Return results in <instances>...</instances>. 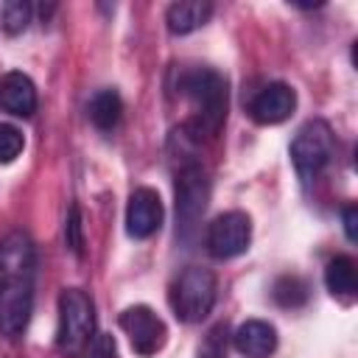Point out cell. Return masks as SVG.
<instances>
[{
  "mask_svg": "<svg viewBox=\"0 0 358 358\" xmlns=\"http://www.w3.org/2000/svg\"><path fill=\"white\" fill-rule=\"evenodd\" d=\"M36 246L28 232L14 229L0 238V333L22 336L34 310Z\"/></svg>",
  "mask_w": 358,
  "mask_h": 358,
  "instance_id": "1",
  "label": "cell"
},
{
  "mask_svg": "<svg viewBox=\"0 0 358 358\" xmlns=\"http://www.w3.org/2000/svg\"><path fill=\"white\" fill-rule=\"evenodd\" d=\"M179 95L193 103V117L185 123L190 137H215L227 117V78L210 67L187 70L179 76Z\"/></svg>",
  "mask_w": 358,
  "mask_h": 358,
  "instance_id": "2",
  "label": "cell"
},
{
  "mask_svg": "<svg viewBox=\"0 0 358 358\" xmlns=\"http://www.w3.org/2000/svg\"><path fill=\"white\" fill-rule=\"evenodd\" d=\"M95 333V305L81 288H67L59 296V330L56 347L67 358H81L90 350Z\"/></svg>",
  "mask_w": 358,
  "mask_h": 358,
  "instance_id": "3",
  "label": "cell"
},
{
  "mask_svg": "<svg viewBox=\"0 0 358 358\" xmlns=\"http://www.w3.org/2000/svg\"><path fill=\"white\" fill-rule=\"evenodd\" d=\"M215 305V274L201 266H190L179 274L171 291V308L182 322H201Z\"/></svg>",
  "mask_w": 358,
  "mask_h": 358,
  "instance_id": "4",
  "label": "cell"
},
{
  "mask_svg": "<svg viewBox=\"0 0 358 358\" xmlns=\"http://www.w3.org/2000/svg\"><path fill=\"white\" fill-rule=\"evenodd\" d=\"M336 151V140H333V129L324 120H308L296 129L294 140H291V159L299 171V176L308 182L313 179L333 157Z\"/></svg>",
  "mask_w": 358,
  "mask_h": 358,
  "instance_id": "5",
  "label": "cell"
},
{
  "mask_svg": "<svg viewBox=\"0 0 358 358\" xmlns=\"http://www.w3.org/2000/svg\"><path fill=\"white\" fill-rule=\"evenodd\" d=\"M249 241H252V221L241 210H229V213L215 215L213 224L207 227V235H204L207 252L218 260H229V257L243 255L249 249Z\"/></svg>",
  "mask_w": 358,
  "mask_h": 358,
  "instance_id": "6",
  "label": "cell"
},
{
  "mask_svg": "<svg viewBox=\"0 0 358 358\" xmlns=\"http://www.w3.org/2000/svg\"><path fill=\"white\" fill-rule=\"evenodd\" d=\"M120 327L129 336V344L137 355H157L168 341L165 322L148 305H131L120 313Z\"/></svg>",
  "mask_w": 358,
  "mask_h": 358,
  "instance_id": "7",
  "label": "cell"
},
{
  "mask_svg": "<svg viewBox=\"0 0 358 358\" xmlns=\"http://www.w3.org/2000/svg\"><path fill=\"white\" fill-rule=\"evenodd\" d=\"M210 196V182L201 165L187 162L176 176V218L182 229H193Z\"/></svg>",
  "mask_w": 358,
  "mask_h": 358,
  "instance_id": "8",
  "label": "cell"
},
{
  "mask_svg": "<svg viewBox=\"0 0 358 358\" xmlns=\"http://www.w3.org/2000/svg\"><path fill=\"white\" fill-rule=\"evenodd\" d=\"M159 227H162V201H159V193L151 190V187L131 190L129 204H126V232L134 241H145Z\"/></svg>",
  "mask_w": 358,
  "mask_h": 358,
  "instance_id": "9",
  "label": "cell"
},
{
  "mask_svg": "<svg viewBox=\"0 0 358 358\" xmlns=\"http://www.w3.org/2000/svg\"><path fill=\"white\" fill-rule=\"evenodd\" d=\"M294 109H296V92L282 81L266 84L249 103V115L260 126H277L288 120Z\"/></svg>",
  "mask_w": 358,
  "mask_h": 358,
  "instance_id": "10",
  "label": "cell"
},
{
  "mask_svg": "<svg viewBox=\"0 0 358 358\" xmlns=\"http://www.w3.org/2000/svg\"><path fill=\"white\" fill-rule=\"evenodd\" d=\"M0 106L6 112H11L14 117H31L36 112V87H34V81L20 70L6 73L0 78Z\"/></svg>",
  "mask_w": 358,
  "mask_h": 358,
  "instance_id": "11",
  "label": "cell"
},
{
  "mask_svg": "<svg viewBox=\"0 0 358 358\" xmlns=\"http://www.w3.org/2000/svg\"><path fill=\"white\" fill-rule=\"evenodd\" d=\"M232 341L235 350L246 358H268L277 350V330L263 319H249L235 330Z\"/></svg>",
  "mask_w": 358,
  "mask_h": 358,
  "instance_id": "12",
  "label": "cell"
},
{
  "mask_svg": "<svg viewBox=\"0 0 358 358\" xmlns=\"http://www.w3.org/2000/svg\"><path fill=\"white\" fill-rule=\"evenodd\" d=\"M213 14V6L210 3H201V0H182V3H171L168 6V14H165V22H168V31L171 34H190L196 28H201Z\"/></svg>",
  "mask_w": 358,
  "mask_h": 358,
  "instance_id": "13",
  "label": "cell"
},
{
  "mask_svg": "<svg viewBox=\"0 0 358 358\" xmlns=\"http://www.w3.org/2000/svg\"><path fill=\"white\" fill-rule=\"evenodd\" d=\"M324 285L333 296H344V299H352L355 296V288H358V280H355V260L350 255H336L327 268H324Z\"/></svg>",
  "mask_w": 358,
  "mask_h": 358,
  "instance_id": "14",
  "label": "cell"
},
{
  "mask_svg": "<svg viewBox=\"0 0 358 358\" xmlns=\"http://www.w3.org/2000/svg\"><path fill=\"white\" fill-rule=\"evenodd\" d=\"M87 112H90V120H92L98 129L109 131V129H115V126L120 123V115H123L120 95H117L115 90H98V92L92 95L90 106H87Z\"/></svg>",
  "mask_w": 358,
  "mask_h": 358,
  "instance_id": "15",
  "label": "cell"
},
{
  "mask_svg": "<svg viewBox=\"0 0 358 358\" xmlns=\"http://www.w3.org/2000/svg\"><path fill=\"white\" fill-rule=\"evenodd\" d=\"M274 299H277V305H282V308H299V305H305V299H308V285H305V280H299V277H294V274L280 277V280L274 282Z\"/></svg>",
  "mask_w": 358,
  "mask_h": 358,
  "instance_id": "16",
  "label": "cell"
},
{
  "mask_svg": "<svg viewBox=\"0 0 358 358\" xmlns=\"http://www.w3.org/2000/svg\"><path fill=\"white\" fill-rule=\"evenodd\" d=\"M31 3H25V0H11V3H6L3 6V28L8 31V34H20V31H25L28 28V22H31Z\"/></svg>",
  "mask_w": 358,
  "mask_h": 358,
  "instance_id": "17",
  "label": "cell"
},
{
  "mask_svg": "<svg viewBox=\"0 0 358 358\" xmlns=\"http://www.w3.org/2000/svg\"><path fill=\"white\" fill-rule=\"evenodd\" d=\"M22 145H25L22 131L11 123H0V162L17 159L22 154Z\"/></svg>",
  "mask_w": 358,
  "mask_h": 358,
  "instance_id": "18",
  "label": "cell"
},
{
  "mask_svg": "<svg viewBox=\"0 0 358 358\" xmlns=\"http://www.w3.org/2000/svg\"><path fill=\"white\" fill-rule=\"evenodd\" d=\"M64 235H67V246L81 255V221H78V207L70 210V218H67V227H64Z\"/></svg>",
  "mask_w": 358,
  "mask_h": 358,
  "instance_id": "19",
  "label": "cell"
},
{
  "mask_svg": "<svg viewBox=\"0 0 358 358\" xmlns=\"http://www.w3.org/2000/svg\"><path fill=\"white\" fill-rule=\"evenodd\" d=\"M199 358H224V338H221V327H215L210 336H207V341H204V347H201V355Z\"/></svg>",
  "mask_w": 358,
  "mask_h": 358,
  "instance_id": "20",
  "label": "cell"
},
{
  "mask_svg": "<svg viewBox=\"0 0 358 358\" xmlns=\"http://www.w3.org/2000/svg\"><path fill=\"white\" fill-rule=\"evenodd\" d=\"M344 232H347V241H358V232H355V224H358V210H355V204H347L344 207Z\"/></svg>",
  "mask_w": 358,
  "mask_h": 358,
  "instance_id": "21",
  "label": "cell"
},
{
  "mask_svg": "<svg viewBox=\"0 0 358 358\" xmlns=\"http://www.w3.org/2000/svg\"><path fill=\"white\" fill-rule=\"evenodd\" d=\"M92 358H115V341H112V336H98V341L92 347Z\"/></svg>",
  "mask_w": 358,
  "mask_h": 358,
  "instance_id": "22",
  "label": "cell"
}]
</instances>
